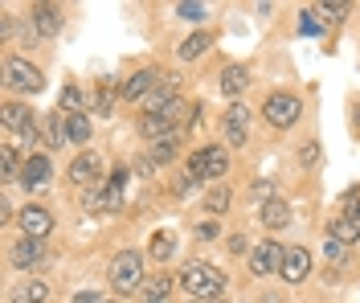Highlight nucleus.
<instances>
[{
    "instance_id": "28",
    "label": "nucleus",
    "mask_w": 360,
    "mask_h": 303,
    "mask_svg": "<svg viewBox=\"0 0 360 303\" xmlns=\"http://www.w3.org/2000/svg\"><path fill=\"white\" fill-rule=\"evenodd\" d=\"M45 136H49V148H62V143L70 140L66 115H62V111H58V115H49V131H45Z\"/></svg>"
},
{
    "instance_id": "10",
    "label": "nucleus",
    "mask_w": 360,
    "mask_h": 303,
    "mask_svg": "<svg viewBox=\"0 0 360 303\" xmlns=\"http://www.w3.org/2000/svg\"><path fill=\"white\" fill-rule=\"evenodd\" d=\"M246 136H250V107L233 103V107L225 111V143H229V148H242Z\"/></svg>"
},
{
    "instance_id": "9",
    "label": "nucleus",
    "mask_w": 360,
    "mask_h": 303,
    "mask_svg": "<svg viewBox=\"0 0 360 303\" xmlns=\"http://www.w3.org/2000/svg\"><path fill=\"white\" fill-rule=\"evenodd\" d=\"M53 181V164H49V156H25V168H21V181L17 185H25V188H45Z\"/></svg>"
},
{
    "instance_id": "29",
    "label": "nucleus",
    "mask_w": 360,
    "mask_h": 303,
    "mask_svg": "<svg viewBox=\"0 0 360 303\" xmlns=\"http://www.w3.org/2000/svg\"><path fill=\"white\" fill-rule=\"evenodd\" d=\"M21 168H25V164L17 160V152H13V148H4V181H21Z\"/></svg>"
},
{
    "instance_id": "11",
    "label": "nucleus",
    "mask_w": 360,
    "mask_h": 303,
    "mask_svg": "<svg viewBox=\"0 0 360 303\" xmlns=\"http://www.w3.org/2000/svg\"><path fill=\"white\" fill-rule=\"evenodd\" d=\"M160 82H164V78H160V70H152V66H148V70H135L131 78L119 86V94H123L127 103H135V98H148V94L160 86Z\"/></svg>"
},
{
    "instance_id": "4",
    "label": "nucleus",
    "mask_w": 360,
    "mask_h": 303,
    "mask_svg": "<svg viewBox=\"0 0 360 303\" xmlns=\"http://www.w3.org/2000/svg\"><path fill=\"white\" fill-rule=\"evenodd\" d=\"M4 86L17 91V94H37V91H45V74L37 66H29L25 58L8 53L4 58Z\"/></svg>"
},
{
    "instance_id": "42",
    "label": "nucleus",
    "mask_w": 360,
    "mask_h": 303,
    "mask_svg": "<svg viewBox=\"0 0 360 303\" xmlns=\"http://www.w3.org/2000/svg\"><path fill=\"white\" fill-rule=\"evenodd\" d=\"M188 303H197V299H188ZM209 303H225V299H209Z\"/></svg>"
},
{
    "instance_id": "36",
    "label": "nucleus",
    "mask_w": 360,
    "mask_h": 303,
    "mask_svg": "<svg viewBox=\"0 0 360 303\" xmlns=\"http://www.w3.org/2000/svg\"><path fill=\"white\" fill-rule=\"evenodd\" d=\"M299 160H303L307 168H311V164L319 160V140H307V143H303V152H299Z\"/></svg>"
},
{
    "instance_id": "30",
    "label": "nucleus",
    "mask_w": 360,
    "mask_h": 303,
    "mask_svg": "<svg viewBox=\"0 0 360 303\" xmlns=\"http://www.w3.org/2000/svg\"><path fill=\"white\" fill-rule=\"evenodd\" d=\"M344 217H348V221H356V226H360V188H352V193L344 197Z\"/></svg>"
},
{
    "instance_id": "32",
    "label": "nucleus",
    "mask_w": 360,
    "mask_h": 303,
    "mask_svg": "<svg viewBox=\"0 0 360 303\" xmlns=\"http://www.w3.org/2000/svg\"><path fill=\"white\" fill-rule=\"evenodd\" d=\"M250 193H254V201H262V205H266V201H274V185H270V181H254V185H250Z\"/></svg>"
},
{
    "instance_id": "3",
    "label": "nucleus",
    "mask_w": 360,
    "mask_h": 303,
    "mask_svg": "<svg viewBox=\"0 0 360 303\" xmlns=\"http://www.w3.org/2000/svg\"><path fill=\"white\" fill-rule=\"evenodd\" d=\"M299 115H303V103H299V94H291V91H274L266 103H262V119H266L274 131L295 127Z\"/></svg>"
},
{
    "instance_id": "35",
    "label": "nucleus",
    "mask_w": 360,
    "mask_h": 303,
    "mask_svg": "<svg viewBox=\"0 0 360 303\" xmlns=\"http://www.w3.org/2000/svg\"><path fill=\"white\" fill-rule=\"evenodd\" d=\"M319 13L332 17V21H344V17H348V4H332V0H328V4H319Z\"/></svg>"
},
{
    "instance_id": "33",
    "label": "nucleus",
    "mask_w": 360,
    "mask_h": 303,
    "mask_svg": "<svg viewBox=\"0 0 360 303\" xmlns=\"http://www.w3.org/2000/svg\"><path fill=\"white\" fill-rule=\"evenodd\" d=\"M176 13L184 21H205V4H176Z\"/></svg>"
},
{
    "instance_id": "13",
    "label": "nucleus",
    "mask_w": 360,
    "mask_h": 303,
    "mask_svg": "<svg viewBox=\"0 0 360 303\" xmlns=\"http://www.w3.org/2000/svg\"><path fill=\"white\" fill-rule=\"evenodd\" d=\"M29 25H33L41 37H58V33H62V8H53V4H33V8H29Z\"/></svg>"
},
{
    "instance_id": "17",
    "label": "nucleus",
    "mask_w": 360,
    "mask_h": 303,
    "mask_svg": "<svg viewBox=\"0 0 360 303\" xmlns=\"http://www.w3.org/2000/svg\"><path fill=\"white\" fill-rule=\"evenodd\" d=\"M139 136L156 143V140H168V136H176V127H172V123H168V119L156 111V115H143V119H139Z\"/></svg>"
},
{
    "instance_id": "43",
    "label": "nucleus",
    "mask_w": 360,
    "mask_h": 303,
    "mask_svg": "<svg viewBox=\"0 0 360 303\" xmlns=\"http://www.w3.org/2000/svg\"><path fill=\"white\" fill-rule=\"evenodd\" d=\"M103 303H107V299H103Z\"/></svg>"
},
{
    "instance_id": "18",
    "label": "nucleus",
    "mask_w": 360,
    "mask_h": 303,
    "mask_svg": "<svg viewBox=\"0 0 360 303\" xmlns=\"http://www.w3.org/2000/svg\"><path fill=\"white\" fill-rule=\"evenodd\" d=\"M13 266H33V262H41V238H21L17 246H13Z\"/></svg>"
},
{
    "instance_id": "40",
    "label": "nucleus",
    "mask_w": 360,
    "mask_h": 303,
    "mask_svg": "<svg viewBox=\"0 0 360 303\" xmlns=\"http://www.w3.org/2000/svg\"><path fill=\"white\" fill-rule=\"evenodd\" d=\"M197 238H217V221H205V226H197Z\"/></svg>"
},
{
    "instance_id": "5",
    "label": "nucleus",
    "mask_w": 360,
    "mask_h": 303,
    "mask_svg": "<svg viewBox=\"0 0 360 303\" xmlns=\"http://www.w3.org/2000/svg\"><path fill=\"white\" fill-rule=\"evenodd\" d=\"M111 287L119 295L143 287V258L135 254V250H119V254L111 258Z\"/></svg>"
},
{
    "instance_id": "12",
    "label": "nucleus",
    "mask_w": 360,
    "mask_h": 303,
    "mask_svg": "<svg viewBox=\"0 0 360 303\" xmlns=\"http://www.w3.org/2000/svg\"><path fill=\"white\" fill-rule=\"evenodd\" d=\"M17 221H21L25 238H45V233L53 230V213L41 209V205H25V209L17 213Z\"/></svg>"
},
{
    "instance_id": "38",
    "label": "nucleus",
    "mask_w": 360,
    "mask_h": 303,
    "mask_svg": "<svg viewBox=\"0 0 360 303\" xmlns=\"http://www.w3.org/2000/svg\"><path fill=\"white\" fill-rule=\"evenodd\" d=\"M246 250H250V242L242 233H233V238H229V254H246Z\"/></svg>"
},
{
    "instance_id": "1",
    "label": "nucleus",
    "mask_w": 360,
    "mask_h": 303,
    "mask_svg": "<svg viewBox=\"0 0 360 303\" xmlns=\"http://www.w3.org/2000/svg\"><path fill=\"white\" fill-rule=\"evenodd\" d=\"M176 283L193 295L197 303H209V299H221V291H225V275L213 266V262H201V258H193V262H184L180 266V275Z\"/></svg>"
},
{
    "instance_id": "21",
    "label": "nucleus",
    "mask_w": 360,
    "mask_h": 303,
    "mask_svg": "<svg viewBox=\"0 0 360 303\" xmlns=\"http://www.w3.org/2000/svg\"><path fill=\"white\" fill-rule=\"evenodd\" d=\"M148 250H152V258H156V262H168V258L176 254V238H172V233H152V242H148Z\"/></svg>"
},
{
    "instance_id": "24",
    "label": "nucleus",
    "mask_w": 360,
    "mask_h": 303,
    "mask_svg": "<svg viewBox=\"0 0 360 303\" xmlns=\"http://www.w3.org/2000/svg\"><path fill=\"white\" fill-rule=\"evenodd\" d=\"M176 143H180V131L176 136H168V140H156L152 148H148V160L152 164H168L172 156H176Z\"/></svg>"
},
{
    "instance_id": "7",
    "label": "nucleus",
    "mask_w": 360,
    "mask_h": 303,
    "mask_svg": "<svg viewBox=\"0 0 360 303\" xmlns=\"http://www.w3.org/2000/svg\"><path fill=\"white\" fill-rule=\"evenodd\" d=\"M70 181H74L78 188L103 185V156H98V152H82V156H74V164H70Z\"/></svg>"
},
{
    "instance_id": "2",
    "label": "nucleus",
    "mask_w": 360,
    "mask_h": 303,
    "mask_svg": "<svg viewBox=\"0 0 360 303\" xmlns=\"http://www.w3.org/2000/svg\"><path fill=\"white\" fill-rule=\"evenodd\" d=\"M184 172H188L193 185H201V181H221L225 172H229V156H225L221 143H205V148H197V152L184 160Z\"/></svg>"
},
{
    "instance_id": "20",
    "label": "nucleus",
    "mask_w": 360,
    "mask_h": 303,
    "mask_svg": "<svg viewBox=\"0 0 360 303\" xmlns=\"http://www.w3.org/2000/svg\"><path fill=\"white\" fill-rule=\"evenodd\" d=\"M33 123V111L29 107H21V103H4V127L8 131H25Z\"/></svg>"
},
{
    "instance_id": "27",
    "label": "nucleus",
    "mask_w": 360,
    "mask_h": 303,
    "mask_svg": "<svg viewBox=\"0 0 360 303\" xmlns=\"http://www.w3.org/2000/svg\"><path fill=\"white\" fill-rule=\"evenodd\" d=\"M70 143H86L90 140V115H66Z\"/></svg>"
},
{
    "instance_id": "37",
    "label": "nucleus",
    "mask_w": 360,
    "mask_h": 303,
    "mask_svg": "<svg viewBox=\"0 0 360 303\" xmlns=\"http://www.w3.org/2000/svg\"><path fill=\"white\" fill-rule=\"evenodd\" d=\"M299 29H303V33H323V29H319V21H315V13H303V21H299Z\"/></svg>"
},
{
    "instance_id": "26",
    "label": "nucleus",
    "mask_w": 360,
    "mask_h": 303,
    "mask_svg": "<svg viewBox=\"0 0 360 303\" xmlns=\"http://www.w3.org/2000/svg\"><path fill=\"white\" fill-rule=\"evenodd\" d=\"M332 238H336V242H360V226L348 221L344 213H336V217H332Z\"/></svg>"
},
{
    "instance_id": "31",
    "label": "nucleus",
    "mask_w": 360,
    "mask_h": 303,
    "mask_svg": "<svg viewBox=\"0 0 360 303\" xmlns=\"http://www.w3.org/2000/svg\"><path fill=\"white\" fill-rule=\"evenodd\" d=\"M184 111H188V107H184V103H180V98H172V103H168V107H164V111H160V115L168 119V123H172V127H176L180 119H184Z\"/></svg>"
},
{
    "instance_id": "8",
    "label": "nucleus",
    "mask_w": 360,
    "mask_h": 303,
    "mask_svg": "<svg viewBox=\"0 0 360 303\" xmlns=\"http://www.w3.org/2000/svg\"><path fill=\"white\" fill-rule=\"evenodd\" d=\"M278 275L287 283H303L311 275V254L303 250V246H287L283 250V266H278Z\"/></svg>"
},
{
    "instance_id": "16",
    "label": "nucleus",
    "mask_w": 360,
    "mask_h": 303,
    "mask_svg": "<svg viewBox=\"0 0 360 303\" xmlns=\"http://www.w3.org/2000/svg\"><path fill=\"white\" fill-rule=\"evenodd\" d=\"M217 86H221V94L238 98V94L250 86V66H238V62H233V66H225V70H221V82H217Z\"/></svg>"
},
{
    "instance_id": "19",
    "label": "nucleus",
    "mask_w": 360,
    "mask_h": 303,
    "mask_svg": "<svg viewBox=\"0 0 360 303\" xmlns=\"http://www.w3.org/2000/svg\"><path fill=\"white\" fill-rule=\"evenodd\" d=\"M45 295H49V287H45L41 279H25V283L13 287V295H8V299H13V303H45Z\"/></svg>"
},
{
    "instance_id": "14",
    "label": "nucleus",
    "mask_w": 360,
    "mask_h": 303,
    "mask_svg": "<svg viewBox=\"0 0 360 303\" xmlns=\"http://www.w3.org/2000/svg\"><path fill=\"white\" fill-rule=\"evenodd\" d=\"M172 287H176V279H168V275H152V279H143V287L135 291L143 303H164L168 295H172Z\"/></svg>"
},
{
    "instance_id": "6",
    "label": "nucleus",
    "mask_w": 360,
    "mask_h": 303,
    "mask_svg": "<svg viewBox=\"0 0 360 303\" xmlns=\"http://www.w3.org/2000/svg\"><path fill=\"white\" fill-rule=\"evenodd\" d=\"M283 250H287V246H278L274 238H266V242H258V246H254V250L246 254L250 275H254V279H262V275H274V271L283 266Z\"/></svg>"
},
{
    "instance_id": "41",
    "label": "nucleus",
    "mask_w": 360,
    "mask_h": 303,
    "mask_svg": "<svg viewBox=\"0 0 360 303\" xmlns=\"http://www.w3.org/2000/svg\"><path fill=\"white\" fill-rule=\"evenodd\" d=\"M356 127H360V103H356Z\"/></svg>"
},
{
    "instance_id": "15",
    "label": "nucleus",
    "mask_w": 360,
    "mask_h": 303,
    "mask_svg": "<svg viewBox=\"0 0 360 303\" xmlns=\"http://www.w3.org/2000/svg\"><path fill=\"white\" fill-rule=\"evenodd\" d=\"M258 217H262L266 230H287V226H291V205L274 197V201H266V205L258 209Z\"/></svg>"
},
{
    "instance_id": "34",
    "label": "nucleus",
    "mask_w": 360,
    "mask_h": 303,
    "mask_svg": "<svg viewBox=\"0 0 360 303\" xmlns=\"http://www.w3.org/2000/svg\"><path fill=\"white\" fill-rule=\"evenodd\" d=\"M37 143H41V136H37V123H29V127L21 131V148L29 152V148H37ZM29 156H33V152H29Z\"/></svg>"
},
{
    "instance_id": "23",
    "label": "nucleus",
    "mask_w": 360,
    "mask_h": 303,
    "mask_svg": "<svg viewBox=\"0 0 360 303\" xmlns=\"http://www.w3.org/2000/svg\"><path fill=\"white\" fill-rule=\"evenodd\" d=\"M82 107H86V98L78 86H62V98H58V111L62 115H82Z\"/></svg>"
},
{
    "instance_id": "25",
    "label": "nucleus",
    "mask_w": 360,
    "mask_h": 303,
    "mask_svg": "<svg viewBox=\"0 0 360 303\" xmlns=\"http://www.w3.org/2000/svg\"><path fill=\"white\" fill-rule=\"evenodd\" d=\"M229 201H233V193H229V185H217V188H209V197H205V213H225L229 209Z\"/></svg>"
},
{
    "instance_id": "39",
    "label": "nucleus",
    "mask_w": 360,
    "mask_h": 303,
    "mask_svg": "<svg viewBox=\"0 0 360 303\" xmlns=\"http://www.w3.org/2000/svg\"><path fill=\"white\" fill-rule=\"evenodd\" d=\"M70 303H103V299H98V291H78Z\"/></svg>"
},
{
    "instance_id": "22",
    "label": "nucleus",
    "mask_w": 360,
    "mask_h": 303,
    "mask_svg": "<svg viewBox=\"0 0 360 303\" xmlns=\"http://www.w3.org/2000/svg\"><path fill=\"white\" fill-rule=\"evenodd\" d=\"M209 46H213V37H209V33H193V37H184V41H180V58H184V62H193V58H201Z\"/></svg>"
}]
</instances>
